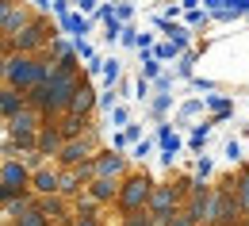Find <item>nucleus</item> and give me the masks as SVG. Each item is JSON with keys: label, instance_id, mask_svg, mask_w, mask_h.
<instances>
[{"label": "nucleus", "instance_id": "f257e3e1", "mask_svg": "<svg viewBox=\"0 0 249 226\" xmlns=\"http://www.w3.org/2000/svg\"><path fill=\"white\" fill-rule=\"evenodd\" d=\"M50 73H54V62H46V58H31V54H12L8 65H4V88H12V92H19V96H27L31 88L38 85H46L50 81Z\"/></svg>", "mask_w": 249, "mask_h": 226}, {"label": "nucleus", "instance_id": "f03ea898", "mask_svg": "<svg viewBox=\"0 0 249 226\" xmlns=\"http://www.w3.org/2000/svg\"><path fill=\"white\" fill-rule=\"evenodd\" d=\"M150 192H154V180H150L146 173H130L123 184H119V195H115L119 215H123V219L142 215V211H146V203H150Z\"/></svg>", "mask_w": 249, "mask_h": 226}, {"label": "nucleus", "instance_id": "7ed1b4c3", "mask_svg": "<svg viewBox=\"0 0 249 226\" xmlns=\"http://www.w3.org/2000/svg\"><path fill=\"white\" fill-rule=\"evenodd\" d=\"M50 38H54L50 23H46L42 16H31V23L12 38V50H16V54H31V58H38V50H46Z\"/></svg>", "mask_w": 249, "mask_h": 226}, {"label": "nucleus", "instance_id": "20e7f679", "mask_svg": "<svg viewBox=\"0 0 249 226\" xmlns=\"http://www.w3.org/2000/svg\"><path fill=\"white\" fill-rule=\"evenodd\" d=\"M207 226H234L242 223V215H238V203H234V195H230V184H222V188H211V203H207Z\"/></svg>", "mask_w": 249, "mask_h": 226}, {"label": "nucleus", "instance_id": "39448f33", "mask_svg": "<svg viewBox=\"0 0 249 226\" xmlns=\"http://www.w3.org/2000/svg\"><path fill=\"white\" fill-rule=\"evenodd\" d=\"M126 173V157L115 154V150H104V154H92V180H119Z\"/></svg>", "mask_w": 249, "mask_h": 226}, {"label": "nucleus", "instance_id": "423d86ee", "mask_svg": "<svg viewBox=\"0 0 249 226\" xmlns=\"http://www.w3.org/2000/svg\"><path fill=\"white\" fill-rule=\"evenodd\" d=\"M207 203H211V188L196 180L192 192L184 195V203H180V215H188L196 226H203V219H207Z\"/></svg>", "mask_w": 249, "mask_h": 226}, {"label": "nucleus", "instance_id": "0eeeda50", "mask_svg": "<svg viewBox=\"0 0 249 226\" xmlns=\"http://www.w3.org/2000/svg\"><path fill=\"white\" fill-rule=\"evenodd\" d=\"M42 123H46V115H42V111H35V107H23L16 119H8V123H4V130H8L12 138H35V134L42 130Z\"/></svg>", "mask_w": 249, "mask_h": 226}, {"label": "nucleus", "instance_id": "6e6552de", "mask_svg": "<svg viewBox=\"0 0 249 226\" xmlns=\"http://www.w3.org/2000/svg\"><path fill=\"white\" fill-rule=\"evenodd\" d=\"M0 184L12 188V192H31V173L23 169V161L4 157V161H0Z\"/></svg>", "mask_w": 249, "mask_h": 226}, {"label": "nucleus", "instance_id": "1a4fd4ad", "mask_svg": "<svg viewBox=\"0 0 249 226\" xmlns=\"http://www.w3.org/2000/svg\"><path fill=\"white\" fill-rule=\"evenodd\" d=\"M96 107V88L89 85V77L77 85V92H73V100H69V107H65V115H73V119H89Z\"/></svg>", "mask_w": 249, "mask_h": 226}, {"label": "nucleus", "instance_id": "9d476101", "mask_svg": "<svg viewBox=\"0 0 249 226\" xmlns=\"http://www.w3.org/2000/svg\"><path fill=\"white\" fill-rule=\"evenodd\" d=\"M12 226H50V223L42 219V211L31 195H23V199L12 203Z\"/></svg>", "mask_w": 249, "mask_h": 226}, {"label": "nucleus", "instance_id": "9b49d317", "mask_svg": "<svg viewBox=\"0 0 249 226\" xmlns=\"http://www.w3.org/2000/svg\"><path fill=\"white\" fill-rule=\"evenodd\" d=\"M58 161L65 169H77V165L92 161V142L89 138H77V142H62V150H58Z\"/></svg>", "mask_w": 249, "mask_h": 226}, {"label": "nucleus", "instance_id": "f8f14e48", "mask_svg": "<svg viewBox=\"0 0 249 226\" xmlns=\"http://www.w3.org/2000/svg\"><path fill=\"white\" fill-rule=\"evenodd\" d=\"M31 23V8H19V4H8L4 8V19H0V35H8V42Z\"/></svg>", "mask_w": 249, "mask_h": 226}, {"label": "nucleus", "instance_id": "ddd939ff", "mask_svg": "<svg viewBox=\"0 0 249 226\" xmlns=\"http://www.w3.org/2000/svg\"><path fill=\"white\" fill-rule=\"evenodd\" d=\"M157 146H161V161L165 165L177 161V154H180L184 142H180V134L173 130V123H161V127H157Z\"/></svg>", "mask_w": 249, "mask_h": 226}, {"label": "nucleus", "instance_id": "4468645a", "mask_svg": "<svg viewBox=\"0 0 249 226\" xmlns=\"http://www.w3.org/2000/svg\"><path fill=\"white\" fill-rule=\"evenodd\" d=\"M58 150H62V134H58V127L54 123H42V130L35 134V154H50V157H58Z\"/></svg>", "mask_w": 249, "mask_h": 226}, {"label": "nucleus", "instance_id": "2eb2a0df", "mask_svg": "<svg viewBox=\"0 0 249 226\" xmlns=\"http://www.w3.org/2000/svg\"><path fill=\"white\" fill-rule=\"evenodd\" d=\"M226 184H230V195H234V203H238V215L246 219L249 215V165H242L238 180H226Z\"/></svg>", "mask_w": 249, "mask_h": 226}, {"label": "nucleus", "instance_id": "dca6fc26", "mask_svg": "<svg viewBox=\"0 0 249 226\" xmlns=\"http://www.w3.org/2000/svg\"><path fill=\"white\" fill-rule=\"evenodd\" d=\"M31 192H38L42 199H46V195H58V173L46 169V165H42L38 173H31Z\"/></svg>", "mask_w": 249, "mask_h": 226}, {"label": "nucleus", "instance_id": "f3484780", "mask_svg": "<svg viewBox=\"0 0 249 226\" xmlns=\"http://www.w3.org/2000/svg\"><path fill=\"white\" fill-rule=\"evenodd\" d=\"M38 211H42V219H46V223H69V207H65L58 195L38 199Z\"/></svg>", "mask_w": 249, "mask_h": 226}, {"label": "nucleus", "instance_id": "a211bd4d", "mask_svg": "<svg viewBox=\"0 0 249 226\" xmlns=\"http://www.w3.org/2000/svg\"><path fill=\"white\" fill-rule=\"evenodd\" d=\"M85 188H89V199H92V203H111V199L119 195V180H89Z\"/></svg>", "mask_w": 249, "mask_h": 226}, {"label": "nucleus", "instance_id": "6ab92c4d", "mask_svg": "<svg viewBox=\"0 0 249 226\" xmlns=\"http://www.w3.org/2000/svg\"><path fill=\"white\" fill-rule=\"evenodd\" d=\"M23 107H27V104H23L19 92H12V88H4V85H0V119H4V123H8V119H16Z\"/></svg>", "mask_w": 249, "mask_h": 226}, {"label": "nucleus", "instance_id": "aec40b11", "mask_svg": "<svg viewBox=\"0 0 249 226\" xmlns=\"http://www.w3.org/2000/svg\"><path fill=\"white\" fill-rule=\"evenodd\" d=\"M62 31L69 35L73 42H77V38H85V35L92 31V19H85L81 12H69V16H65V19H62Z\"/></svg>", "mask_w": 249, "mask_h": 226}, {"label": "nucleus", "instance_id": "412c9836", "mask_svg": "<svg viewBox=\"0 0 249 226\" xmlns=\"http://www.w3.org/2000/svg\"><path fill=\"white\" fill-rule=\"evenodd\" d=\"M46 54H50V62L58 65V62H65V58L73 54V42H69V38H62V35H54V38L46 42Z\"/></svg>", "mask_w": 249, "mask_h": 226}, {"label": "nucleus", "instance_id": "4be33fe9", "mask_svg": "<svg viewBox=\"0 0 249 226\" xmlns=\"http://www.w3.org/2000/svg\"><path fill=\"white\" fill-rule=\"evenodd\" d=\"M203 107H211V111H215V119H211V123H218V119H226V115H234V104H230V100L226 96H203Z\"/></svg>", "mask_w": 249, "mask_h": 226}, {"label": "nucleus", "instance_id": "5701e85b", "mask_svg": "<svg viewBox=\"0 0 249 226\" xmlns=\"http://www.w3.org/2000/svg\"><path fill=\"white\" fill-rule=\"evenodd\" d=\"M77 192H81V180H77V173H73V169L58 173V195H77Z\"/></svg>", "mask_w": 249, "mask_h": 226}, {"label": "nucleus", "instance_id": "b1692460", "mask_svg": "<svg viewBox=\"0 0 249 226\" xmlns=\"http://www.w3.org/2000/svg\"><path fill=\"white\" fill-rule=\"evenodd\" d=\"M100 73H104V81H107V88H111V85H119V77H123V62H119V58H107V62H100Z\"/></svg>", "mask_w": 249, "mask_h": 226}, {"label": "nucleus", "instance_id": "393cba45", "mask_svg": "<svg viewBox=\"0 0 249 226\" xmlns=\"http://www.w3.org/2000/svg\"><path fill=\"white\" fill-rule=\"evenodd\" d=\"M196 62H199V50H184V54H180V65H177V73H173V77H192V73H196Z\"/></svg>", "mask_w": 249, "mask_h": 226}, {"label": "nucleus", "instance_id": "a878e982", "mask_svg": "<svg viewBox=\"0 0 249 226\" xmlns=\"http://www.w3.org/2000/svg\"><path fill=\"white\" fill-rule=\"evenodd\" d=\"M157 77H161V62L150 50H142V81H157Z\"/></svg>", "mask_w": 249, "mask_h": 226}, {"label": "nucleus", "instance_id": "bb28decb", "mask_svg": "<svg viewBox=\"0 0 249 226\" xmlns=\"http://www.w3.org/2000/svg\"><path fill=\"white\" fill-rule=\"evenodd\" d=\"M150 54H154L157 62L165 65V62H173V58H180V54H184V50H177V46H173V42H169V38H165V42H157L154 50H150Z\"/></svg>", "mask_w": 249, "mask_h": 226}, {"label": "nucleus", "instance_id": "cd10ccee", "mask_svg": "<svg viewBox=\"0 0 249 226\" xmlns=\"http://www.w3.org/2000/svg\"><path fill=\"white\" fill-rule=\"evenodd\" d=\"M169 107H173V96H150V115H154V119H165V115H169Z\"/></svg>", "mask_w": 249, "mask_h": 226}, {"label": "nucleus", "instance_id": "c85d7f7f", "mask_svg": "<svg viewBox=\"0 0 249 226\" xmlns=\"http://www.w3.org/2000/svg\"><path fill=\"white\" fill-rule=\"evenodd\" d=\"M211 127H215L211 119H207V123H199V127L192 130V138H188V146H192V150H203V142H207V134H211Z\"/></svg>", "mask_w": 249, "mask_h": 226}, {"label": "nucleus", "instance_id": "c756f323", "mask_svg": "<svg viewBox=\"0 0 249 226\" xmlns=\"http://www.w3.org/2000/svg\"><path fill=\"white\" fill-rule=\"evenodd\" d=\"M173 85H177V77H173V73H161L150 88H157V96H169V92H173Z\"/></svg>", "mask_w": 249, "mask_h": 226}, {"label": "nucleus", "instance_id": "7c9ffc66", "mask_svg": "<svg viewBox=\"0 0 249 226\" xmlns=\"http://www.w3.org/2000/svg\"><path fill=\"white\" fill-rule=\"evenodd\" d=\"M73 58H77V62H81V58H85V62H92L96 50L89 46V42H85V38H77V42H73Z\"/></svg>", "mask_w": 249, "mask_h": 226}, {"label": "nucleus", "instance_id": "2f4dec72", "mask_svg": "<svg viewBox=\"0 0 249 226\" xmlns=\"http://www.w3.org/2000/svg\"><path fill=\"white\" fill-rule=\"evenodd\" d=\"M203 111V100H188L184 107H180V123H188V119H196Z\"/></svg>", "mask_w": 249, "mask_h": 226}, {"label": "nucleus", "instance_id": "473e14b6", "mask_svg": "<svg viewBox=\"0 0 249 226\" xmlns=\"http://www.w3.org/2000/svg\"><path fill=\"white\" fill-rule=\"evenodd\" d=\"M119 35H123V23H115V19L104 23V38H107V42H119Z\"/></svg>", "mask_w": 249, "mask_h": 226}, {"label": "nucleus", "instance_id": "72a5a7b5", "mask_svg": "<svg viewBox=\"0 0 249 226\" xmlns=\"http://www.w3.org/2000/svg\"><path fill=\"white\" fill-rule=\"evenodd\" d=\"M23 195H31V192H12V188H4V184H0V207H4V203L12 207V203H16V199H23Z\"/></svg>", "mask_w": 249, "mask_h": 226}, {"label": "nucleus", "instance_id": "f704fd0d", "mask_svg": "<svg viewBox=\"0 0 249 226\" xmlns=\"http://www.w3.org/2000/svg\"><path fill=\"white\" fill-rule=\"evenodd\" d=\"M111 123H115V127H126V123H130V111L115 104V107H111Z\"/></svg>", "mask_w": 249, "mask_h": 226}, {"label": "nucleus", "instance_id": "c9c22d12", "mask_svg": "<svg viewBox=\"0 0 249 226\" xmlns=\"http://www.w3.org/2000/svg\"><path fill=\"white\" fill-rule=\"evenodd\" d=\"M134 92H138V100H142V104H146V100L154 96V88H150V81H142V77L134 81Z\"/></svg>", "mask_w": 249, "mask_h": 226}, {"label": "nucleus", "instance_id": "e433bc0d", "mask_svg": "<svg viewBox=\"0 0 249 226\" xmlns=\"http://www.w3.org/2000/svg\"><path fill=\"white\" fill-rule=\"evenodd\" d=\"M123 138H126V142H142V127H138V123H126Z\"/></svg>", "mask_w": 249, "mask_h": 226}, {"label": "nucleus", "instance_id": "4c0bfd02", "mask_svg": "<svg viewBox=\"0 0 249 226\" xmlns=\"http://www.w3.org/2000/svg\"><path fill=\"white\" fill-rule=\"evenodd\" d=\"M119 42H123V46H138V31H134V27H123Z\"/></svg>", "mask_w": 249, "mask_h": 226}, {"label": "nucleus", "instance_id": "58836bf2", "mask_svg": "<svg viewBox=\"0 0 249 226\" xmlns=\"http://www.w3.org/2000/svg\"><path fill=\"white\" fill-rule=\"evenodd\" d=\"M123 226H150V219H146V211H142V215H130V219H123Z\"/></svg>", "mask_w": 249, "mask_h": 226}, {"label": "nucleus", "instance_id": "ea45409f", "mask_svg": "<svg viewBox=\"0 0 249 226\" xmlns=\"http://www.w3.org/2000/svg\"><path fill=\"white\" fill-rule=\"evenodd\" d=\"M111 146H115V154H119V150H126V146H130V142H126V138H123V130H115V134H111Z\"/></svg>", "mask_w": 249, "mask_h": 226}, {"label": "nucleus", "instance_id": "a19ab883", "mask_svg": "<svg viewBox=\"0 0 249 226\" xmlns=\"http://www.w3.org/2000/svg\"><path fill=\"white\" fill-rule=\"evenodd\" d=\"M150 150H154V146H150V142H146V138H142V142H134V157H146V154H150Z\"/></svg>", "mask_w": 249, "mask_h": 226}, {"label": "nucleus", "instance_id": "79ce46f5", "mask_svg": "<svg viewBox=\"0 0 249 226\" xmlns=\"http://www.w3.org/2000/svg\"><path fill=\"white\" fill-rule=\"evenodd\" d=\"M226 157L238 161V157H242V146H238V142H226Z\"/></svg>", "mask_w": 249, "mask_h": 226}, {"label": "nucleus", "instance_id": "37998d69", "mask_svg": "<svg viewBox=\"0 0 249 226\" xmlns=\"http://www.w3.org/2000/svg\"><path fill=\"white\" fill-rule=\"evenodd\" d=\"M169 226H196V223H192L188 215H173V219H169Z\"/></svg>", "mask_w": 249, "mask_h": 226}, {"label": "nucleus", "instance_id": "c03bdc74", "mask_svg": "<svg viewBox=\"0 0 249 226\" xmlns=\"http://www.w3.org/2000/svg\"><path fill=\"white\" fill-rule=\"evenodd\" d=\"M69 226H100V219H69Z\"/></svg>", "mask_w": 249, "mask_h": 226}, {"label": "nucleus", "instance_id": "a18cd8bd", "mask_svg": "<svg viewBox=\"0 0 249 226\" xmlns=\"http://www.w3.org/2000/svg\"><path fill=\"white\" fill-rule=\"evenodd\" d=\"M4 65H8V54L0 50V81H4Z\"/></svg>", "mask_w": 249, "mask_h": 226}, {"label": "nucleus", "instance_id": "49530a36", "mask_svg": "<svg viewBox=\"0 0 249 226\" xmlns=\"http://www.w3.org/2000/svg\"><path fill=\"white\" fill-rule=\"evenodd\" d=\"M4 8H8V0H0V19H4Z\"/></svg>", "mask_w": 249, "mask_h": 226}, {"label": "nucleus", "instance_id": "de8ad7c7", "mask_svg": "<svg viewBox=\"0 0 249 226\" xmlns=\"http://www.w3.org/2000/svg\"><path fill=\"white\" fill-rule=\"evenodd\" d=\"M0 134H4V119H0Z\"/></svg>", "mask_w": 249, "mask_h": 226}, {"label": "nucleus", "instance_id": "09e8293b", "mask_svg": "<svg viewBox=\"0 0 249 226\" xmlns=\"http://www.w3.org/2000/svg\"><path fill=\"white\" fill-rule=\"evenodd\" d=\"M234 226H249V223H234Z\"/></svg>", "mask_w": 249, "mask_h": 226}, {"label": "nucleus", "instance_id": "8fccbe9b", "mask_svg": "<svg viewBox=\"0 0 249 226\" xmlns=\"http://www.w3.org/2000/svg\"><path fill=\"white\" fill-rule=\"evenodd\" d=\"M0 223H4V211H0Z\"/></svg>", "mask_w": 249, "mask_h": 226}, {"label": "nucleus", "instance_id": "3c124183", "mask_svg": "<svg viewBox=\"0 0 249 226\" xmlns=\"http://www.w3.org/2000/svg\"><path fill=\"white\" fill-rule=\"evenodd\" d=\"M0 161H4V154H0Z\"/></svg>", "mask_w": 249, "mask_h": 226}]
</instances>
